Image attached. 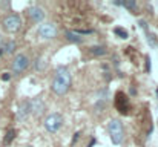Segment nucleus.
<instances>
[{
	"label": "nucleus",
	"mask_w": 158,
	"mask_h": 147,
	"mask_svg": "<svg viewBox=\"0 0 158 147\" xmlns=\"http://www.w3.org/2000/svg\"><path fill=\"white\" fill-rule=\"evenodd\" d=\"M15 48H17L15 42L8 40L6 43H3V46H2V52H3V54H12V52L15 51Z\"/></svg>",
	"instance_id": "f8f14e48"
},
{
	"label": "nucleus",
	"mask_w": 158,
	"mask_h": 147,
	"mask_svg": "<svg viewBox=\"0 0 158 147\" xmlns=\"http://www.w3.org/2000/svg\"><path fill=\"white\" fill-rule=\"evenodd\" d=\"M114 32H115L117 35H120L121 39H127V37H129L127 31H126V29H123V28H115V29H114Z\"/></svg>",
	"instance_id": "f3484780"
},
{
	"label": "nucleus",
	"mask_w": 158,
	"mask_h": 147,
	"mask_svg": "<svg viewBox=\"0 0 158 147\" xmlns=\"http://www.w3.org/2000/svg\"><path fill=\"white\" fill-rule=\"evenodd\" d=\"M28 107H29V113L39 116V115H42L43 110H45V103H43V100L40 97H35L28 101Z\"/></svg>",
	"instance_id": "6e6552de"
},
{
	"label": "nucleus",
	"mask_w": 158,
	"mask_h": 147,
	"mask_svg": "<svg viewBox=\"0 0 158 147\" xmlns=\"http://www.w3.org/2000/svg\"><path fill=\"white\" fill-rule=\"evenodd\" d=\"M37 34L43 40H52L58 35V29L54 23H42L37 29Z\"/></svg>",
	"instance_id": "423d86ee"
},
{
	"label": "nucleus",
	"mask_w": 158,
	"mask_h": 147,
	"mask_svg": "<svg viewBox=\"0 0 158 147\" xmlns=\"http://www.w3.org/2000/svg\"><path fill=\"white\" fill-rule=\"evenodd\" d=\"M28 15L29 18L34 22V23H40L43 18H45V11L40 8V6H31L28 9Z\"/></svg>",
	"instance_id": "1a4fd4ad"
},
{
	"label": "nucleus",
	"mask_w": 158,
	"mask_h": 147,
	"mask_svg": "<svg viewBox=\"0 0 158 147\" xmlns=\"http://www.w3.org/2000/svg\"><path fill=\"white\" fill-rule=\"evenodd\" d=\"M138 25H140V28H141V29H144V31H146V34L149 32V31H148V23H146L144 20H140V22H138Z\"/></svg>",
	"instance_id": "6ab92c4d"
},
{
	"label": "nucleus",
	"mask_w": 158,
	"mask_h": 147,
	"mask_svg": "<svg viewBox=\"0 0 158 147\" xmlns=\"http://www.w3.org/2000/svg\"><path fill=\"white\" fill-rule=\"evenodd\" d=\"M115 5H123L126 9H129V11H135L137 9V2L135 0H126V2H115Z\"/></svg>",
	"instance_id": "4468645a"
},
{
	"label": "nucleus",
	"mask_w": 158,
	"mask_h": 147,
	"mask_svg": "<svg viewBox=\"0 0 158 147\" xmlns=\"http://www.w3.org/2000/svg\"><path fill=\"white\" fill-rule=\"evenodd\" d=\"M14 138H15V130H14V129H11V130H8V132H6L3 143H5V144H9V143H11Z\"/></svg>",
	"instance_id": "dca6fc26"
},
{
	"label": "nucleus",
	"mask_w": 158,
	"mask_h": 147,
	"mask_svg": "<svg viewBox=\"0 0 158 147\" xmlns=\"http://www.w3.org/2000/svg\"><path fill=\"white\" fill-rule=\"evenodd\" d=\"M34 66H35L37 71H43V69L46 67V58H43V57L37 58V60L34 61Z\"/></svg>",
	"instance_id": "2eb2a0df"
},
{
	"label": "nucleus",
	"mask_w": 158,
	"mask_h": 147,
	"mask_svg": "<svg viewBox=\"0 0 158 147\" xmlns=\"http://www.w3.org/2000/svg\"><path fill=\"white\" fill-rule=\"evenodd\" d=\"M148 42H149V45H151L152 48H154V46L157 45V39H155V37H154V35H152L151 32H148Z\"/></svg>",
	"instance_id": "a211bd4d"
},
{
	"label": "nucleus",
	"mask_w": 158,
	"mask_h": 147,
	"mask_svg": "<svg viewBox=\"0 0 158 147\" xmlns=\"http://www.w3.org/2000/svg\"><path fill=\"white\" fill-rule=\"evenodd\" d=\"M22 17L19 14H6L3 18H2V26L3 29L8 32V34H15L22 29Z\"/></svg>",
	"instance_id": "7ed1b4c3"
},
{
	"label": "nucleus",
	"mask_w": 158,
	"mask_h": 147,
	"mask_svg": "<svg viewBox=\"0 0 158 147\" xmlns=\"http://www.w3.org/2000/svg\"><path fill=\"white\" fill-rule=\"evenodd\" d=\"M64 37H66V40L71 42V43H81V42H83V37H81L78 32H75V31H66V32H64Z\"/></svg>",
	"instance_id": "9b49d317"
},
{
	"label": "nucleus",
	"mask_w": 158,
	"mask_h": 147,
	"mask_svg": "<svg viewBox=\"0 0 158 147\" xmlns=\"http://www.w3.org/2000/svg\"><path fill=\"white\" fill-rule=\"evenodd\" d=\"M107 132L110 135V140L115 146L123 144L124 141V126L120 120H110L107 124Z\"/></svg>",
	"instance_id": "f03ea898"
},
{
	"label": "nucleus",
	"mask_w": 158,
	"mask_h": 147,
	"mask_svg": "<svg viewBox=\"0 0 158 147\" xmlns=\"http://www.w3.org/2000/svg\"><path fill=\"white\" fill-rule=\"evenodd\" d=\"M2 80H3V81H9V80H11V74H8V72L3 74V75H2Z\"/></svg>",
	"instance_id": "aec40b11"
},
{
	"label": "nucleus",
	"mask_w": 158,
	"mask_h": 147,
	"mask_svg": "<svg viewBox=\"0 0 158 147\" xmlns=\"http://www.w3.org/2000/svg\"><path fill=\"white\" fill-rule=\"evenodd\" d=\"M71 83H72V75L69 72L68 67L60 66L57 67L55 74H54L52 83H51V89L55 95H64L69 89H71Z\"/></svg>",
	"instance_id": "f257e3e1"
},
{
	"label": "nucleus",
	"mask_w": 158,
	"mask_h": 147,
	"mask_svg": "<svg viewBox=\"0 0 158 147\" xmlns=\"http://www.w3.org/2000/svg\"><path fill=\"white\" fill-rule=\"evenodd\" d=\"M28 66H29V58H28L25 54H17V55L14 57V60H12V64H11L12 72H14L15 75L23 74V72L28 69Z\"/></svg>",
	"instance_id": "39448f33"
},
{
	"label": "nucleus",
	"mask_w": 158,
	"mask_h": 147,
	"mask_svg": "<svg viewBox=\"0 0 158 147\" xmlns=\"http://www.w3.org/2000/svg\"><path fill=\"white\" fill-rule=\"evenodd\" d=\"M61 126H63V116H61L60 113H57V112L48 115V116L45 118V129H46L48 132H51V133L58 132V130L61 129Z\"/></svg>",
	"instance_id": "20e7f679"
},
{
	"label": "nucleus",
	"mask_w": 158,
	"mask_h": 147,
	"mask_svg": "<svg viewBox=\"0 0 158 147\" xmlns=\"http://www.w3.org/2000/svg\"><path fill=\"white\" fill-rule=\"evenodd\" d=\"M89 52L92 55H95V57H102V55H105L107 52V49L105 46H92V48H89Z\"/></svg>",
	"instance_id": "ddd939ff"
},
{
	"label": "nucleus",
	"mask_w": 158,
	"mask_h": 147,
	"mask_svg": "<svg viewBox=\"0 0 158 147\" xmlns=\"http://www.w3.org/2000/svg\"><path fill=\"white\" fill-rule=\"evenodd\" d=\"M129 106H131L129 104V98H127V95L124 92H117L115 94V107L118 109L120 113L126 115L129 112Z\"/></svg>",
	"instance_id": "0eeeda50"
},
{
	"label": "nucleus",
	"mask_w": 158,
	"mask_h": 147,
	"mask_svg": "<svg viewBox=\"0 0 158 147\" xmlns=\"http://www.w3.org/2000/svg\"><path fill=\"white\" fill-rule=\"evenodd\" d=\"M0 43H2V35H0Z\"/></svg>",
	"instance_id": "4be33fe9"
},
{
	"label": "nucleus",
	"mask_w": 158,
	"mask_h": 147,
	"mask_svg": "<svg viewBox=\"0 0 158 147\" xmlns=\"http://www.w3.org/2000/svg\"><path fill=\"white\" fill-rule=\"evenodd\" d=\"M29 115V107H28V101H23L20 103L19 106V110H17V120L19 121H25Z\"/></svg>",
	"instance_id": "9d476101"
},
{
	"label": "nucleus",
	"mask_w": 158,
	"mask_h": 147,
	"mask_svg": "<svg viewBox=\"0 0 158 147\" xmlns=\"http://www.w3.org/2000/svg\"><path fill=\"white\" fill-rule=\"evenodd\" d=\"M2 55H3V52H2V49H0V57H2Z\"/></svg>",
	"instance_id": "412c9836"
}]
</instances>
